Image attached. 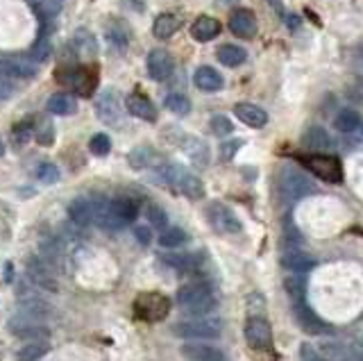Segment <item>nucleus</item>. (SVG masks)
<instances>
[{"mask_svg":"<svg viewBox=\"0 0 363 361\" xmlns=\"http://www.w3.org/2000/svg\"><path fill=\"white\" fill-rule=\"evenodd\" d=\"M154 177H157V182L172 188V191H177L182 195L191 198V200H200L204 195V184L202 179L188 173L184 166H177V164H163L154 170Z\"/></svg>","mask_w":363,"mask_h":361,"instance_id":"f257e3e1","label":"nucleus"},{"mask_svg":"<svg viewBox=\"0 0 363 361\" xmlns=\"http://www.w3.org/2000/svg\"><path fill=\"white\" fill-rule=\"evenodd\" d=\"M177 305L191 316H209L218 307V296L207 282H191L177 291Z\"/></svg>","mask_w":363,"mask_h":361,"instance_id":"f03ea898","label":"nucleus"},{"mask_svg":"<svg viewBox=\"0 0 363 361\" xmlns=\"http://www.w3.org/2000/svg\"><path fill=\"white\" fill-rule=\"evenodd\" d=\"M172 332L182 339H193V341H211L218 339L223 332V323L218 318L209 316H195L193 321H179L175 323Z\"/></svg>","mask_w":363,"mask_h":361,"instance_id":"7ed1b4c3","label":"nucleus"},{"mask_svg":"<svg viewBox=\"0 0 363 361\" xmlns=\"http://www.w3.org/2000/svg\"><path fill=\"white\" fill-rule=\"evenodd\" d=\"M55 80L75 89L80 96H91L98 84V71L89 66H62L55 73Z\"/></svg>","mask_w":363,"mask_h":361,"instance_id":"20e7f679","label":"nucleus"},{"mask_svg":"<svg viewBox=\"0 0 363 361\" xmlns=\"http://www.w3.org/2000/svg\"><path fill=\"white\" fill-rule=\"evenodd\" d=\"M298 161L325 182L339 184L343 179V164L336 154H300Z\"/></svg>","mask_w":363,"mask_h":361,"instance_id":"39448f33","label":"nucleus"},{"mask_svg":"<svg viewBox=\"0 0 363 361\" xmlns=\"http://www.w3.org/2000/svg\"><path fill=\"white\" fill-rule=\"evenodd\" d=\"M170 312V300L157 294V291H148V294H141L134 300V314L139 321L145 323H159L168 316Z\"/></svg>","mask_w":363,"mask_h":361,"instance_id":"423d86ee","label":"nucleus"},{"mask_svg":"<svg viewBox=\"0 0 363 361\" xmlns=\"http://www.w3.org/2000/svg\"><path fill=\"white\" fill-rule=\"evenodd\" d=\"M7 330H10L14 337H21V339H28V341H48V337H50L46 321L30 318L21 312H16L10 321H7Z\"/></svg>","mask_w":363,"mask_h":361,"instance_id":"0eeeda50","label":"nucleus"},{"mask_svg":"<svg viewBox=\"0 0 363 361\" xmlns=\"http://www.w3.org/2000/svg\"><path fill=\"white\" fill-rule=\"evenodd\" d=\"M280 188L287 200H302V198H307L311 193H316V184L311 182V179L300 173V170L287 166L282 170L280 175Z\"/></svg>","mask_w":363,"mask_h":361,"instance_id":"6e6552de","label":"nucleus"},{"mask_svg":"<svg viewBox=\"0 0 363 361\" xmlns=\"http://www.w3.org/2000/svg\"><path fill=\"white\" fill-rule=\"evenodd\" d=\"M245 341L250 350L268 352L273 348V330L264 316H250L245 321Z\"/></svg>","mask_w":363,"mask_h":361,"instance_id":"1a4fd4ad","label":"nucleus"},{"mask_svg":"<svg viewBox=\"0 0 363 361\" xmlns=\"http://www.w3.org/2000/svg\"><path fill=\"white\" fill-rule=\"evenodd\" d=\"M207 218H209L211 227L216 232H220V234H241L243 232V223L223 202H211L207 207Z\"/></svg>","mask_w":363,"mask_h":361,"instance_id":"9d476101","label":"nucleus"},{"mask_svg":"<svg viewBox=\"0 0 363 361\" xmlns=\"http://www.w3.org/2000/svg\"><path fill=\"white\" fill-rule=\"evenodd\" d=\"M229 30L234 37L239 39H255L257 34V16L252 14V10H245V7H239V10H234L229 14Z\"/></svg>","mask_w":363,"mask_h":361,"instance_id":"9b49d317","label":"nucleus"},{"mask_svg":"<svg viewBox=\"0 0 363 361\" xmlns=\"http://www.w3.org/2000/svg\"><path fill=\"white\" fill-rule=\"evenodd\" d=\"M28 278H30L39 289L57 291V280H55L53 266H50L48 262L39 259V257H32V259L28 262Z\"/></svg>","mask_w":363,"mask_h":361,"instance_id":"f8f14e48","label":"nucleus"},{"mask_svg":"<svg viewBox=\"0 0 363 361\" xmlns=\"http://www.w3.org/2000/svg\"><path fill=\"white\" fill-rule=\"evenodd\" d=\"M96 114L105 123H118L120 116H123V102H120L118 91L109 89L105 93H100V98L96 102Z\"/></svg>","mask_w":363,"mask_h":361,"instance_id":"ddd939ff","label":"nucleus"},{"mask_svg":"<svg viewBox=\"0 0 363 361\" xmlns=\"http://www.w3.org/2000/svg\"><path fill=\"white\" fill-rule=\"evenodd\" d=\"M179 148L186 152L188 161H191L195 168H204L207 164H209V157H211L209 145H207L202 139H197V136H191V134L182 136Z\"/></svg>","mask_w":363,"mask_h":361,"instance_id":"4468645a","label":"nucleus"},{"mask_svg":"<svg viewBox=\"0 0 363 361\" xmlns=\"http://www.w3.org/2000/svg\"><path fill=\"white\" fill-rule=\"evenodd\" d=\"M39 64L25 57H0V73L7 77H32L37 75Z\"/></svg>","mask_w":363,"mask_h":361,"instance_id":"2eb2a0df","label":"nucleus"},{"mask_svg":"<svg viewBox=\"0 0 363 361\" xmlns=\"http://www.w3.org/2000/svg\"><path fill=\"white\" fill-rule=\"evenodd\" d=\"M182 357L186 361H227L223 350L207 343H186L182 346Z\"/></svg>","mask_w":363,"mask_h":361,"instance_id":"dca6fc26","label":"nucleus"},{"mask_svg":"<svg viewBox=\"0 0 363 361\" xmlns=\"http://www.w3.org/2000/svg\"><path fill=\"white\" fill-rule=\"evenodd\" d=\"M145 66H148V75L152 77V80L161 82L172 73V57L163 48H157L148 55V62H145Z\"/></svg>","mask_w":363,"mask_h":361,"instance_id":"f3484780","label":"nucleus"},{"mask_svg":"<svg viewBox=\"0 0 363 361\" xmlns=\"http://www.w3.org/2000/svg\"><path fill=\"white\" fill-rule=\"evenodd\" d=\"M125 107L132 116L141 118V120H148V123H152V120H157V109H154L152 102L141 96V93H129L127 100H125Z\"/></svg>","mask_w":363,"mask_h":361,"instance_id":"a211bd4d","label":"nucleus"},{"mask_svg":"<svg viewBox=\"0 0 363 361\" xmlns=\"http://www.w3.org/2000/svg\"><path fill=\"white\" fill-rule=\"evenodd\" d=\"M293 312H296L300 325H302V328H305L309 334H327V332H330V330H327V325L321 321V318H318L305 303H302V298L298 300L296 305H293Z\"/></svg>","mask_w":363,"mask_h":361,"instance_id":"6ab92c4d","label":"nucleus"},{"mask_svg":"<svg viewBox=\"0 0 363 361\" xmlns=\"http://www.w3.org/2000/svg\"><path fill=\"white\" fill-rule=\"evenodd\" d=\"M68 216L77 227H89L93 223V200L91 198H75L68 204Z\"/></svg>","mask_w":363,"mask_h":361,"instance_id":"aec40b11","label":"nucleus"},{"mask_svg":"<svg viewBox=\"0 0 363 361\" xmlns=\"http://www.w3.org/2000/svg\"><path fill=\"white\" fill-rule=\"evenodd\" d=\"M220 30H223V25L216 19H211V16H197V19L193 21V25H191V37L195 41H202V44H207V41L218 37Z\"/></svg>","mask_w":363,"mask_h":361,"instance_id":"412c9836","label":"nucleus"},{"mask_svg":"<svg viewBox=\"0 0 363 361\" xmlns=\"http://www.w3.org/2000/svg\"><path fill=\"white\" fill-rule=\"evenodd\" d=\"M234 116L248 127H264L268 123V114L261 107L252 105V102H241V105H236Z\"/></svg>","mask_w":363,"mask_h":361,"instance_id":"4be33fe9","label":"nucleus"},{"mask_svg":"<svg viewBox=\"0 0 363 361\" xmlns=\"http://www.w3.org/2000/svg\"><path fill=\"white\" fill-rule=\"evenodd\" d=\"M193 82H195L197 89L209 91V93L220 91V89L225 87L223 75H220L218 71H216V68H211V66H200V68H197L195 75H193Z\"/></svg>","mask_w":363,"mask_h":361,"instance_id":"5701e85b","label":"nucleus"},{"mask_svg":"<svg viewBox=\"0 0 363 361\" xmlns=\"http://www.w3.org/2000/svg\"><path fill=\"white\" fill-rule=\"evenodd\" d=\"M163 264L177 273H195L200 271V255H166Z\"/></svg>","mask_w":363,"mask_h":361,"instance_id":"b1692460","label":"nucleus"},{"mask_svg":"<svg viewBox=\"0 0 363 361\" xmlns=\"http://www.w3.org/2000/svg\"><path fill=\"white\" fill-rule=\"evenodd\" d=\"M71 46H73V53H75L77 57H93V55H96V50H98L93 34L86 32V30H77V32L73 34Z\"/></svg>","mask_w":363,"mask_h":361,"instance_id":"393cba45","label":"nucleus"},{"mask_svg":"<svg viewBox=\"0 0 363 361\" xmlns=\"http://www.w3.org/2000/svg\"><path fill=\"white\" fill-rule=\"evenodd\" d=\"M177 30H179V16H175V14H159L157 19H154L152 34L161 41L170 39Z\"/></svg>","mask_w":363,"mask_h":361,"instance_id":"a878e982","label":"nucleus"},{"mask_svg":"<svg viewBox=\"0 0 363 361\" xmlns=\"http://www.w3.org/2000/svg\"><path fill=\"white\" fill-rule=\"evenodd\" d=\"M216 59H218L223 66L236 68V66H241L248 59V53L243 48L234 46V44H225V46H220L218 50H216Z\"/></svg>","mask_w":363,"mask_h":361,"instance_id":"bb28decb","label":"nucleus"},{"mask_svg":"<svg viewBox=\"0 0 363 361\" xmlns=\"http://www.w3.org/2000/svg\"><path fill=\"white\" fill-rule=\"evenodd\" d=\"M46 107L50 114H55V116H68L77 109V102L73 96H68V93H55V96L48 98Z\"/></svg>","mask_w":363,"mask_h":361,"instance_id":"cd10ccee","label":"nucleus"},{"mask_svg":"<svg viewBox=\"0 0 363 361\" xmlns=\"http://www.w3.org/2000/svg\"><path fill=\"white\" fill-rule=\"evenodd\" d=\"M282 264L287 266L289 271H293V273H307V271H311V268L316 266V262L311 259L309 255L300 252V250H289V252H284Z\"/></svg>","mask_w":363,"mask_h":361,"instance_id":"c85d7f7f","label":"nucleus"},{"mask_svg":"<svg viewBox=\"0 0 363 361\" xmlns=\"http://www.w3.org/2000/svg\"><path fill=\"white\" fill-rule=\"evenodd\" d=\"M359 125H361V116H359V111L357 109H341L339 114H336L334 118V127L339 132H345V134H350L354 130H359Z\"/></svg>","mask_w":363,"mask_h":361,"instance_id":"c756f323","label":"nucleus"},{"mask_svg":"<svg viewBox=\"0 0 363 361\" xmlns=\"http://www.w3.org/2000/svg\"><path fill=\"white\" fill-rule=\"evenodd\" d=\"M305 143L309 145L311 150H330L332 148L330 134H327V130H325V127H321V125L309 127L307 134H305Z\"/></svg>","mask_w":363,"mask_h":361,"instance_id":"7c9ffc66","label":"nucleus"},{"mask_svg":"<svg viewBox=\"0 0 363 361\" xmlns=\"http://www.w3.org/2000/svg\"><path fill=\"white\" fill-rule=\"evenodd\" d=\"M50 352L48 341H30L28 346H23L16 352V361H39Z\"/></svg>","mask_w":363,"mask_h":361,"instance_id":"2f4dec72","label":"nucleus"},{"mask_svg":"<svg viewBox=\"0 0 363 361\" xmlns=\"http://www.w3.org/2000/svg\"><path fill=\"white\" fill-rule=\"evenodd\" d=\"M129 164H132V168H148L152 164H157V152H154L152 148H145V145H141V148H134L132 152H129Z\"/></svg>","mask_w":363,"mask_h":361,"instance_id":"473e14b6","label":"nucleus"},{"mask_svg":"<svg viewBox=\"0 0 363 361\" xmlns=\"http://www.w3.org/2000/svg\"><path fill=\"white\" fill-rule=\"evenodd\" d=\"M186 241H188V234L182 227H166L159 236V246L161 248H179V246H184Z\"/></svg>","mask_w":363,"mask_h":361,"instance_id":"72a5a7b5","label":"nucleus"},{"mask_svg":"<svg viewBox=\"0 0 363 361\" xmlns=\"http://www.w3.org/2000/svg\"><path fill=\"white\" fill-rule=\"evenodd\" d=\"M163 105L177 116H186L188 111H191V100H188L186 96H182V93H168L166 100H163Z\"/></svg>","mask_w":363,"mask_h":361,"instance_id":"f704fd0d","label":"nucleus"},{"mask_svg":"<svg viewBox=\"0 0 363 361\" xmlns=\"http://www.w3.org/2000/svg\"><path fill=\"white\" fill-rule=\"evenodd\" d=\"M34 134H37V125H34V120L25 118L14 127V143H28L30 139H34Z\"/></svg>","mask_w":363,"mask_h":361,"instance_id":"c9c22d12","label":"nucleus"},{"mask_svg":"<svg viewBox=\"0 0 363 361\" xmlns=\"http://www.w3.org/2000/svg\"><path fill=\"white\" fill-rule=\"evenodd\" d=\"M107 41L114 48L123 50L129 44V34H127V30L123 28V25H118V23L116 25H109V28H107Z\"/></svg>","mask_w":363,"mask_h":361,"instance_id":"e433bc0d","label":"nucleus"},{"mask_svg":"<svg viewBox=\"0 0 363 361\" xmlns=\"http://www.w3.org/2000/svg\"><path fill=\"white\" fill-rule=\"evenodd\" d=\"M145 216H148L152 227H157L161 232L168 227V214L163 211L159 204H148V209H145Z\"/></svg>","mask_w":363,"mask_h":361,"instance_id":"4c0bfd02","label":"nucleus"},{"mask_svg":"<svg viewBox=\"0 0 363 361\" xmlns=\"http://www.w3.org/2000/svg\"><path fill=\"white\" fill-rule=\"evenodd\" d=\"M89 150H91L93 154H98V157H105V154H109V150H111V141H109V136H107V134H102V132L93 134V136H91V141H89Z\"/></svg>","mask_w":363,"mask_h":361,"instance_id":"58836bf2","label":"nucleus"},{"mask_svg":"<svg viewBox=\"0 0 363 361\" xmlns=\"http://www.w3.org/2000/svg\"><path fill=\"white\" fill-rule=\"evenodd\" d=\"M232 130H234V123H232V120L225 116V114H216L213 118H211V132L216 134V136H227V134H232Z\"/></svg>","mask_w":363,"mask_h":361,"instance_id":"ea45409f","label":"nucleus"},{"mask_svg":"<svg viewBox=\"0 0 363 361\" xmlns=\"http://www.w3.org/2000/svg\"><path fill=\"white\" fill-rule=\"evenodd\" d=\"M243 148V139H225L223 143H220V159L223 161H232L236 157V152Z\"/></svg>","mask_w":363,"mask_h":361,"instance_id":"a19ab883","label":"nucleus"},{"mask_svg":"<svg viewBox=\"0 0 363 361\" xmlns=\"http://www.w3.org/2000/svg\"><path fill=\"white\" fill-rule=\"evenodd\" d=\"M37 177L41 179L43 184H55L57 179H59V168L55 166V164H41L39 168H37Z\"/></svg>","mask_w":363,"mask_h":361,"instance_id":"79ce46f5","label":"nucleus"},{"mask_svg":"<svg viewBox=\"0 0 363 361\" xmlns=\"http://www.w3.org/2000/svg\"><path fill=\"white\" fill-rule=\"evenodd\" d=\"M48 55H50V44H48V39H46V34H43V37L37 41V44H34V48H32V59L34 62H43V59H48Z\"/></svg>","mask_w":363,"mask_h":361,"instance_id":"37998d69","label":"nucleus"},{"mask_svg":"<svg viewBox=\"0 0 363 361\" xmlns=\"http://www.w3.org/2000/svg\"><path fill=\"white\" fill-rule=\"evenodd\" d=\"M134 236L136 241H139L141 246H150V241H152V232L145 227V225H139V227H134Z\"/></svg>","mask_w":363,"mask_h":361,"instance_id":"c03bdc74","label":"nucleus"},{"mask_svg":"<svg viewBox=\"0 0 363 361\" xmlns=\"http://www.w3.org/2000/svg\"><path fill=\"white\" fill-rule=\"evenodd\" d=\"M34 136H37V141H39L41 145H50V143H53V136H55V134H53V127H50V125L46 123V125H43V132H41V134L37 132Z\"/></svg>","mask_w":363,"mask_h":361,"instance_id":"a18cd8bd","label":"nucleus"},{"mask_svg":"<svg viewBox=\"0 0 363 361\" xmlns=\"http://www.w3.org/2000/svg\"><path fill=\"white\" fill-rule=\"evenodd\" d=\"M289 25H291V28H298V25H300V19H298V16H289Z\"/></svg>","mask_w":363,"mask_h":361,"instance_id":"49530a36","label":"nucleus"},{"mask_svg":"<svg viewBox=\"0 0 363 361\" xmlns=\"http://www.w3.org/2000/svg\"><path fill=\"white\" fill-rule=\"evenodd\" d=\"M305 361H323V359H318L316 355H311L309 350H305Z\"/></svg>","mask_w":363,"mask_h":361,"instance_id":"de8ad7c7","label":"nucleus"},{"mask_svg":"<svg viewBox=\"0 0 363 361\" xmlns=\"http://www.w3.org/2000/svg\"><path fill=\"white\" fill-rule=\"evenodd\" d=\"M3 152H5V143H3V139H0V157H3Z\"/></svg>","mask_w":363,"mask_h":361,"instance_id":"09e8293b","label":"nucleus"},{"mask_svg":"<svg viewBox=\"0 0 363 361\" xmlns=\"http://www.w3.org/2000/svg\"><path fill=\"white\" fill-rule=\"evenodd\" d=\"M271 3H273V7H282V3H280V0H271Z\"/></svg>","mask_w":363,"mask_h":361,"instance_id":"8fccbe9b","label":"nucleus"},{"mask_svg":"<svg viewBox=\"0 0 363 361\" xmlns=\"http://www.w3.org/2000/svg\"><path fill=\"white\" fill-rule=\"evenodd\" d=\"M357 361H363V352H359V355H357Z\"/></svg>","mask_w":363,"mask_h":361,"instance_id":"3c124183","label":"nucleus"},{"mask_svg":"<svg viewBox=\"0 0 363 361\" xmlns=\"http://www.w3.org/2000/svg\"><path fill=\"white\" fill-rule=\"evenodd\" d=\"M0 96H3V93H0Z\"/></svg>","mask_w":363,"mask_h":361,"instance_id":"603ef678","label":"nucleus"},{"mask_svg":"<svg viewBox=\"0 0 363 361\" xmlns=\"http://www.w3.org/2000/svg\"><path fill=\"white\" fill-rule=\"evenodd\" d=\"M361 125H363V123H361Z\"/></svg>","mask_w":363,"mask_h":361,"instance_id":"864d4df0","label":"nucleus"}]
</instances>
